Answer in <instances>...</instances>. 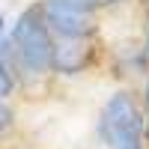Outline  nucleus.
<instances>
[{"instance_id": "4", "label": "nucleus", "mask_w": 149, "mask_h": 149, "mask_svg": "<svg viewBox=\"0 0 149 149\" xmlns=\"http://www.w3.org/2000/svg\"><path fill=\"white\" fill-rule=\"evenodd\" d=\"M48 30L54 33V39H93L98 33V21L93 15H81L72 9H60V6H48L42 3Z\"/></svg>"}, {"instance_id": "8", "label": "nucleus", "mask_w": 149, "mask_h": 149, "mask_svg": "<svg viewBox=\"0 0 149 149\" xmlns=\"http://www.w3.org/2000/svg\"><path fill=\"white\" fill-rule=\"evenodd\" d=\"M143 102H146V113H149V78H146V86H143Z\"/></svg>"}, {"instance_id": "6", "label": "nucleus", "mask_w": 149, "mask_h": 149, "mask_svg": "<svg viewBox=\"0 0 149 149\" xmlns=\"http://www.w3.org/2000/svg\"><path fill=\"white\" fill-rule=\"evenodd\" d=\"M12 93H15V72L6 60H0V102H6Z\"/></svg>"}, {"instance_id": "9", "label": "nucleus", "mask_w": 149, "mask_h": 149, "mask_svg": "<svg viewBox=\"0 0 149 149\" xmlns=\"http://www.w3.org/2000/svg\"><path fill=\"white\" fill-rule=\"evenodd\" d=\"M3 30H6V18H3V12H0V39H3Z\"/></svg>"}, {"instance_id": "5", "label": "nucleus", "mask_w": 149, "mask_h": 149, "mask_svg": "<svg viewBox=\"0 0 149 149\" xmlns=\"http://www.w3.org/2000/svg\"><path fill=\"white\" fill-rule=\"evenodd\" d=\"M48 6H60V9H72V12H81V15H93L98 9H110V6H119L125 0H42Z\"/></svg>"}, {"instance_id": "3", "label": "nucleus", "mask_w": 149, "mask_h": 149, "mask_svg": "<svg viewBox=\"0 0 149 149\" xmlns=\"http://www.w3.org/2000/svg\"><path fill=\"white\" fill-rule=\"evenodd\" d=\"M95 57V42L93 39H57L54 42V57H51V72L74 78L93 66Z\"/></svg>"}, {"instance_id": "1", "label": "nucleus", "mask_w": 149, "mask_h": 149, "mask_svg": "<svg viewBox=\"0 0 149 149\" xmlns=\"http://www.w3.org/2000/svg\"><path fill=\"white\" fill-rule=\"evenodd\" d=\"M54 33L48 30L42 3H33L27 9H21V15L15 18L9 30V39L0 45L6 48L0 60H6L12 72H24L30 78H42L51 72V57H54Z\"/></svg>"}, {"instance_id": "7", "label": "nucleus", "mask_w": 149, "mask_h": 149, "mask_svg": "<svg viewBox=\"0 0 149 149\" xmlns=\"http://www.w3.org/2000/svg\"><path fill=\"white\" fill-rule=\"evenodd\" d=\"M15 125V110L9 107V102H0V137Z\"/></svg>"}, {"instance_id": "2", "label": "nucleus", "mask_w": 149, "mask_h": 149, "mask_svg": "<svg viewBox=\"0 0 149 149\" xmlns=\"http://www.w3.org/2000/svg\"><path fill=\"white\" fill-rule=\"evenodd\" d=\"M95 134L107 149H143L146 113L134 93L116 90L107 95L95 119Z\"/></svg>"}, {"instance_id": "11", "label": "nucleus", "mask_w": 149, "mask_h": 149, "mask_svg": "<svg viewBox=\"0 0 149 149\" xmlns=\"http://www.w3.org/2000/svg\"><path fill=\"white\" fill-rule=\"evenodd\" d=\"M146 137H149V125H146Z\"/></svg>"}, {"instance_id": "10", "label": "nucleus", "mask_w": 149, "mask_h": 149, "mask_svg": "<svg viewBox=\"0 0 149 149\" xmlns=\"http://www.w3.org/2000/svg\"><path fill=\"white\" fill-rule=\"evenodd\" d=\"M143 12H146V24H149V0H143Z\"/></svg>"}]
</instances>
